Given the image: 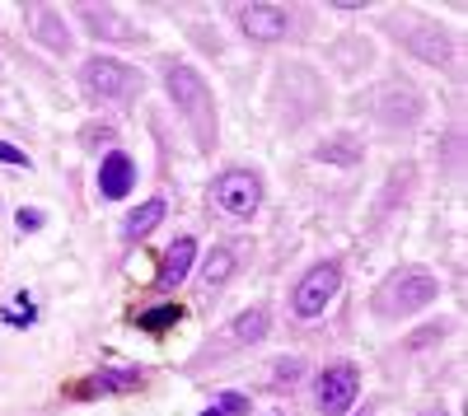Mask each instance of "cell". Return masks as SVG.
Instances as JSON below:
<instances>
[{"label": "cell", "instance_id": "6da1fadb", "mask_svg": "<svg viewBox=\"0 0 468 416\" xmlns=\"http://www.w3.org/2000/svg\"><path fill=\"white\" fill-rule=\"evenodd\" d=\"M436 276L431 272H403L379 290V314L384 318H399V314H417L426 305H436Z\"/></svg>", "mask_w": 468, "mask_h": 416}, {"label": "cell", "instance_id": "7a4b0ae2", "mask_svg": "<svg viewBox=\"0 0 468 416\" xmlns=\"http://www.w3.org/2000/svg\"><path fill=\"white\" fill-rule=\"evenodd\" d=\"M80 80H85V94H94L103 103H117V99H132L136 94L141 75L132 66H122V61H112V57H94V61H85Z\"/></svg>", "mask_w": 468, "mask_h": 416}, {"label": "cell", "instance_id": "3957f363", "mask_svg": "<svg viewBox=\"0 0 468 416\" xmlns=\"http://www.w3.org/2000/svg\"><path fill=\"white\" fill-rule=\"evenodd\" d=\"M337 286H342V272L333 267V262H324V267H309L304 281H300L295 295H291L295 314H300V318H319V314L328 309V299L337 295Z\"/></svg>", "mask_w": 468, "mask_h": 416}, {"label": "cell", "instance_id": "277c9868", "mask_svg": "<svg viewBox=\"0 0 468 416\" xmlns=\"http://www.w3.org/2000/svg\"><path fill=\"white\" fill-rule=\"evenodd\" d=\"M262 202V182L249 173V169H229L216 178V206L229 211V215H253Z\"/></svg>", "mask_w": 468, "mask_h": 416}, {"label": "cell", "instance_id": "5b68a950", "mask_svg": "<svg viewBox=\"0 0 468 416\" xmlns=\"http://www.w3.org/2000/svg\"><path fill=\"white\" fill-rule=\"evenodd\" d=\"M356 393H361V374L351 369V365L324 369V380H319V407H324L328 416H342L351 402H356Z\"/></svg>", "mask_w": 468, "mask_h": 416}, {"label": "cell", "instance_id": "8992f818", "mask_svg": "<svg viewBox=\"0 0 468 416\" xmlns=\"http://www.w3.org/2000/svg\"><path fill=\"white\" fill-rule=\"evenodd\" d=\"M239 28L253 37V43H282L286 28H291V15L277 10V5H249L239 15Z\"/></svg>", "mask_w": 468, "mask_h": 416}, {"label": "cell", "instance_id": "52a82bcc", "mask_svg": "<svg viewBox=\"0 0 468 416\" xmlns=\"http://www.w3.org/2000/svg\"><path fill=\"white\" fill-rule=\"evenodd\" d=\"M132 182H136V164H132V155H122V150L103 155V164H99V192H103L108 202L127 197V192H132Z\"/></svg>", "mask_w": 468, "mask_h": 416}, {"label": "cell", "instance_id": "ba28073f", "mask_svg": "<svg viewBox=\"0 0 468 416\" xmlns=\"http://www.w3.org/2000/svg\"><path fill=\"white\" fill-rule=\"evenodd\" d=\"M169 94H174V103L187 108V112H207V103H211L207 80H202L192 66H174V70H169Z\"/></svg>", "mask_w": 468, "mask_h": 416}, {"label": "cell", "instance_id": "9c48e42d", "mask_svg": "<svg viewBox=\"0 0 468 416\" xmlns=\"http://www.w3.org/2000/svg\"><path fill=\"white\" fill-rule=\"evenodd\" d=\"M262 337H267V309H244L239 318H234V323L225 328V342H234V347L262 342Z\"/></svg>", "mask_w": 468, "mask_h": 416}, {"label": "cell", "instance_id": "30bf717a", "mask_svg": "<svg viewBox=\"0 0 468 416\" xmlns=\"http://www.w3.org/2000/svg\"><path fill=\"white\" fill-rule=\"evenodd\" d=\"M192 257H197V244H192V239H178V244L165 253V272H160V281H165V286L187 281V272H192Z\"/></svg>", "mask_w": 468, "mask_h": 416}, {"label": "cell", "instance_id": "8fae6325", "mask_svg": "<svg viewBox=\"0 0 468 416\" xmlns=\"http://www.w3.org/2000/svg\"><path fill=\"white\" fill-rule=\"evenodd\" d=\"M33 28H37V37H43L52 52H66V47H70V33H66V24H61L57 10H37V15H33Z\"/></svg>", "mask_w": 468, "mask_h": 416}, {"label": "cell", "instance_id": "7c38bea8", "mask_svg": "<svg viewBox=\"0 0 468 416\" xmlns=\"http://www.w3.org/2000/svg\"><path fill=\"white\" fill-rule=\"evenodd\" d=\"M165 211H169L165 202H145L141 211H132V215H127V239H145L154 224L165 220Z\"/></svg>", "mask_w": 468, "mask_h": 416}, {"label": "cell", "instance_id": "4fadbf2b", "mask_svg": "<svg viewBox=\"0 0 468 416\" xmlns=\"http://www.w3.org/2000/svg\"><path fill=\"white\" fill-rule=\"evenodd\" d=\"M229 272H234V253L229 248H216L207 257V267H202V281L207 286H220V281H229Z\"/></svg>", "mask_w": 468, "mask_h": 416}, {"label": "cell", "instance_id": "5bb4252c", "mask_svg": "<svg viewBox=\"0 0 468 416\" xmlns=\"http://www.w3.org/2000/svg\"><path fill=\"white\" fill-rule=\"evenodd\" d=\"M99 384L103 389H141L145 374L141 369H108V374H99Z\"/></svg>", "mask_w": 468, "mask_h": 416}, {"label": "cell", "instance_id": "9a60e30c", "mask_svg": "<svg viewBox=\"0 0 468 416\" xmlns=\"http://www.w3.org/2000/svg\"><path fill=\"white\" fill-rule=\"evenodd\" d=\"M15 224H19L24 234H33V230H43V224H48V215H43V211H28V206H24V211L15 215Z\"/></svg>", "mask_w": 468, "mask_h": 416}, {"label": "cell", "instance_id": "2e32d148", "mask_svg": "<svg viewBox=\"0 0 468 416\" xmlns=\"http://www.w3.org/2000/svg\"><path fill=\"white\" fill-rule=\"evenodd\" d=\"M0 164H15V169H28V155L19 145H10V140H0Z\"/></svg>", "mask_w": 468, "mask_h": 416}, {"label": "cell", "instance_id": "e0dca14e", "mask_svg": "<svg viewBox=\"0 0 468 416\" xmlns=\"http://www.w3.org/2000/svg\"><path fill=\"white\" fill-rule=\"evenodd\" d=\"M174 318H178V305H169V309H160V314H145L141 323H145V328H165V323H174Z\"/></svg>", "mask_w": 468, "mask_h": 416}, {"label": "cell", "instance_id": "ac0fdd59", "mask_svg": "<svg viewBox=\"0 0 468 416\" xmlns=\"http://www.w3.org/2000/svg\"><path fill=\"white\" fill-rule=\"evenodd\" d=\"M216 411H249V402H244L239 393H225V398L216 402Z\"/></svg>", "mask_w": 468, "mask_h": 416}, {"label": "cell", "instance_id": "d6986e66", "mask_svg": "<svg viewBox=\"0 0 468 416\" xmlns=\"http://www.w3.org/2000/svg\"><path fill=\"white\" fill-rule=\"evenodd\" d=\"M202 416H225V411H216V407H211V411H202Z\"/></svg>", "mask_w": 468, "mask_h": 416}, {"label": "cell", "instance_id": "ffe728a7", "mask_svg": "<svg viewBox=\"0 0 468 416\" xmlns=\"http://www.w3.org/2000/svg\"><path fill=\"white\" fill-rule=\"evenodd\" d=\"M431 416H441V411H431Z\"/></svg>", "mask_w": 468, "mask_h": 416}]
</instances>
